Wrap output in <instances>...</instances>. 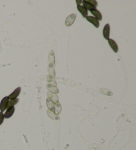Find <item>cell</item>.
Instances as JSON below:
<instances>
[{
  "label": "cell",
  "instance_id": "6da1fadb",
  "mask_svg": "<svg viewBox=\"0 0 136 150\" xmlns=\"http://www.w3.org/2000/svg\"><path fill=\"white\" fill-rule=\"evenodd\" d=\"M46 105H47L49 110L53 111V113H54L56 115H57L60 114L61 110H62V107H61V105H60V104L59 102H58L57 104L53 103L48 98L46 99Z\"/></svg>",
  "mask_w": 136,
  "mask_h": 150
},
{
  "label": "cell",
  "instance_id": "7a4b0ae2",
  "mask_svg": "<svg viewBox=\"0 0 136 150\" xmlns=\"http://www.w3.org/2000/svg\"><path fill=\"white\" fill-rule=\"evenodd\" d=\"M76 17V14H75V13H73V14H70V15H68L67 19H66V21H65V25H66V26H71L74 23V21H75Z\"/></svg>",
  "mask_w": 136,
  "mask_h": 150
},
{
  "label": "cell",
  "instance_id": "3957f363",
  "mask_svg": "<svg viewBox=\"0 0 136 150\" xmlns=\"http://www.w3.org/2000/svg\"><path fill=\"white\" fill-rule=\"evenodd\" d=\"M9 99L8 97H5L3 98L1 102H0V110L2 113H3L5 109L7 108V106L8 102H9Z\"/></svg>",
  "mask_w": 136,
  "mask_h": 150
},
{
  "label": "cell",
  "instance_id": "277c9868",
  "mask_svg": "<svg viewBox=\"0 0 136 150\" xmlns=\"http://www.w3.org/2000/svg\"><path fill=\"white\" fill-rule=\"evenodd\" d=\"M86 20L88 21H89L90 23H91L92 25H94V26L96 28H98L100 26V22L99 21L96 19L95 17H94L93 16H87L86 17Z\"/></svg>",
  "mask_w": 136,
  "mask_h": 150
},
{
  "label": "cell",
  "instance_id": "5b68a950",
  "mask_svg": "<svg viewBox=\"0 0 136 150\" xmlns=\"http://www.w3.org/2000/svg\"><path fill=\"white\" fill-rule=\"evenodd\" d=\"M110 26L109 24H106L104 26L103 29V36L106 40H108L110 39Z\"/></svg>",
  "mask_w": 136,
  "mask_h": 150
},
{
  "label": "cell",
  "instance_id": "8992f818",
  "mask_svg": "<svg viewBox=\"0 0 136 150\" xmlns=\"http://www.w3.org/2000/svg\"><path fill=\"white\" fill-rule=\"evenodd\" d=\"M47 97H48V99H49L53 103L57 104L58 102H59V97H58V96L56 94H54V93L49 91L47 93Z\"/></svg>",
  "mask_w": 136,
  "mask_h": 150
},
{
  "label": "cell",
  "instance_id": "52a82bcc",
  "mask_svg": "<svg viewBox=\"0 0 136 150\" xmlns=\"http://www.w3.org/2000/svg\"><path fill=\"white\" fill-rule=\"evenodd\" d=\"M21 90V88L20 87H17L13 92H12V93H11V94L8 96L9 99L11 100V99H16V98H17V97H18L19 95V94H20Z\"/></svg>",
  "mask_w": 136,
  "mask_h": 150
},
{
  "label": "cell",
  "instance_id": "ba28073f",
  "mask_svg": "<svg viewBox=\"0 0 136 150\" xmlns=\"http://www.w3.org/2000/svg\"><path fill=\"white\" fill-rule=\"evenodd\" d=\"M108 40V43H109V44H110V47L111 48V49L113 50L114 52L116 53L118 52V44H117V43L115 42L113 39H109Z\"/></svg>",
  "mask_w": 136,
  "mask_h": 150
},
{
  "label": "cell",
  "instance_id": "9c48e42d",
  "mask_svg": "<svg viewBox=\"0 0 136 150\" xmlns=\"http://www.w3.org/2000/svg\"><path fill=\"white\" fill-rule=\"evenodd\" d=\"M90 12H91L92 14L94 15V17H95L96 19H98V21L102 20V14H101V13L98 10L95 9V10H91Z\"/></svg>",
  "mask_w": 136,
  "mask_h": 150
},
{
  "label": "cell",
  "instance_id": "30bf717a",
  "mask_svg": "<svg viewBox=\"0 0 136 150\" xmlns=\"http://www.w3.org/2000/svg\"><path fill=\"white\" fill-rule=\"evenodd\" d=\"M14 112H15V107H11L9 108H7L6 113L4 114V118H9L11 117L12 115H13Z\"/></svg>",
  "mask_w": 136,
  "mask_h": 150
},
{
  "label": "cell",
  "instance_id": "8fae6325",
  "mask_svg": "<svg viewBox=\"0 0 136 150\" xmlns=\"http://www.w3.org/2000/svg\"><path fill=\"white\" fill-rule=\"evenodd\" d=\"M46 88H47V89L49 91V92L54 93V94L57 95L59 93V89L57 88V87H54V86H53V85L47 84V85H46Z\"/></svg>",
  "mask_w": 136,
  "mask_h": 150
},
{
  "label": "cell",
  "instance_id": "7c38bea8",
  "mask_svg": "<svg viewBox=\"0 0 136 150\" xmlns=\"http://www.w3.org/2000/svg\"><path fill=\"white\" fill-rule=\"evenodd\" d=\"M77 9L84 17H86L88 16V11L82 5H78Z\"/></svg>",
  "mask_w": 136,
  "mask_h": 150
},
{
  "label": "cell",
  "instance_id": "4fadbf2b",
  "mask_svg": "<svg viewBox=\"0 0 136 150\" xmlns=\"http://www.w3.org/2000/svg\"><path fill=\"white\" fill-rule=\"evenodd\" d=\"M48 71L49 73V76L53 77V78H54L55 77V71H54V68L53 66V64L50 63L49 65V68H48Z\"/></svg>",
  "mask_w": 136,
  "mask_h": 150
},
{
  "label": "cell",
  "instance_id": "5bb4252c",
  "mask_svg": "<svg viewBox=\"0 0 136 150\" xmlns=\"http://www.w3.org/2000/svg\"><path fill=\"white\" fill-rule=\"evenodd\" d=\"M82 3H83V7L84 8H85L86 10L88 11V10H90V11H91V10H95V9H96L95 7H94L93 5H90V3H86V2H85V0H84V1H82Z\"/></svg>",
  "mask_w": 136,
  "mask_h": 150
},
{
  "label": "cell",
  "instance_id": "9a60e30c",
  "mask_svg": "<svg viewBox=\"0 0 136 150\" xmlns=\"http://www.w3.org/2000/svg\"><path fill=\"white\" fill-rule=\"evenodd\" d=\"M19 102V99L16 98L15 99H11L10 101H9L7 104V108H9L11 107H14L15 105L16 104H17V102Z\"/></svg>",
  "mask_w": 136,
  "mask_h": 150
},
{
  "label": "cell",
  "instance_id": "2e32d148",
  "mask_svg": "<svg viewBox=\"0 0 136 150\" xmlns=\"http://www.w3.org/2000/svg\"><path fill=\"white\" fill-rule=\"evenodd\" d=\"M47 114H48L49 116L51 118V119L54 120H57L59 119V116H58L57 115H56L55 113H53V111H51V110H48V111H47Z\"/></svg>",
  "mask_w": 136,
  "mask_h": 150
},
{
  "label": "cell",
  "instance_id": "e0dca14e",
  "mask_svg": "<svg viewBox=\"0 0 136 150\" xmlns=\"http://www.w3.org/2000/svg\"><path fill=\"white\" fill-rule=\"evenodd\" d=\"M46 79H47V82L49 83V84L51 85H53V86H54V87H57V82L55 81V80H54V78H53V77H51V76H47V78H46Z\"/></svg>",
  "mask_w": 136,
  "mask_h": 150
},
{
  "label": "cell",
  "instance_id": "ac0fdd59",
  "mask_svg": "<svg viewBox=\"0 0 136 150\" xmlns=\"http://www.w3.org/2000/svg\"><path fill=\"white\" fill-rule=\"evenodd\" d=\"M49 60L50 63L51 64H54V62H55V57H54V54L53 50H51L49 53Z\"/></svg>",
  "mask_w": 136,
  "mask_h": 150
},
{
  "label": "cell",
  "instance_id": "d6986e66",
  "mask_svg": "<svg viewBox=\"0 0 136 150\" xmlns=\"http://www.w3.org/2000/svg\"><path fill=\"white\" fill-rule=\"evenodd\" d=\"M101 93H103L104 95H108V96H111V95H113V93L112 92L110 91V90L107 89L105 88H102L101 89H100L99 91Z\"/></svg>",
  "mask_w": 136,
  "mask_h": 150
},
{
  "label": "cell",
  "instance_id": "ffe728a7",
  "mask_svg": "<svg viewBox=\"0 0 136 150\" xmlns=\"http://www.w3.org/2000/svg\"><path fill=\"white\" fill-rule=\"evenodd\" d=\"M85 2H86V3H90V5H93L94 7H96L98 6V2H96V1H95V0H88V1H86Z\"/></svg>",
  "mask_w": 136,
  "mask_h": 150
},
{
  "label": "cell",
  "instance_id": "44dd1931",
  "mask_svg": "<svg viewBox=\"0 0 136 150\" xmlns=\"http://www.w3.org/2000/svg\"><path fill=\"white\" fill-rule=\"evenodd\" d=\"M4 115H3V113H2V112H0V125L3 123V120H4Z\"/></svg>",
  "mask_w": 136,
  "mask_h": 150
},
{
  "label": "cell",
  "instance_id": "7402d4cb",
  "mask_svg": "<svg viewBox=\"0 0 136 150\" xmlns=\"http://www.w3.org/2000/svg\"><path fill=\"white\" fill-rule=\"evenodd\" d=\"M76 4H77V6H78V5H80V4H81V3H82V1H80V0H76Z\"/></svg>",
  "mask_w": 136,
  "mask_h": 150
},
{
  "label": "cell",
  "instance_id": "603a6c76",
  "mask_svg": "<svg viewBox=\"0 0 136 150\" xmlns=\"http://www.w3.org/2000/svg\"><path fill=\"white\" fill-rule=\"evenodd\" d=\"M53 150H54V149H53Z\"/></svg>",
  "mask_w": 136,
  "mask_h": 150
}]
</instances>
